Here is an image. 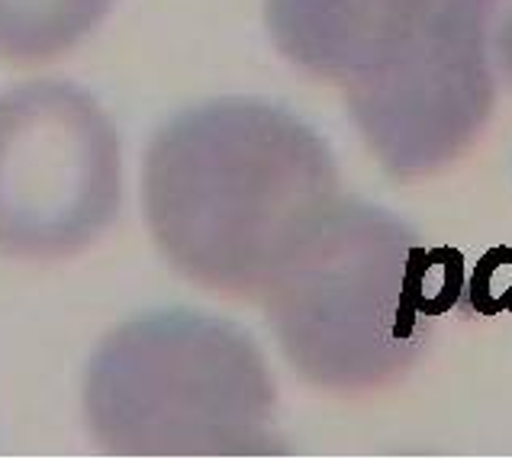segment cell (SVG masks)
Here are the masks:
<instances>
[{
	"mask_svg": "<svg viewBox=\"0 0 512 460\" xmlns=\"http://www.w3.org/2000/svg\"><path fill=\"white\" fill-rule=\"evenodd\" d=\"M145 219L194 284L261 296L277 267L339 203L319 132L255 97H219L158 132L142 171Z\"/></svg>",
	"mask_w": 512,
	"mask_h": 460,
	"instance_id": "6da1fadb",
	"label": "cell"
},
{
	"mask_svg": "<svg viewBox=\"0 0 512 460\" xmlns=\"http://www.w3.org/2000/svg\"><path fill=\"white\" fill-rule=\"evenodd\" d=\"M445 258L393 213L339 197L261 293L287 361L335 393L403 377L455 300Z\"/></svg>",
	"mask_w": 512,
	"mask_h": 460,
	"instance_id": "7a4b0ae2",
	"label": "cell"
},
{
	"mask_svg": "<svg viewBox=\"0 0 512 460\" xmlns=\"http://www.w3.org/2000/svg\"><path fill=\"white\" fill-rule=\"evenodd\" d=\"M274 380L252 335L200 313L113 329L87 364L84 412L100 448L129 457L277 454Z\"/></svg>",
	"mask_w": 512,
	"mask_h": 460,
	"instance_id": "3957f363",
	"label": "cell"
},
{
	"mask_svg": "<svg viewBox=\"0 0 512 460\" xmlns=\"http://www.w3.org/2000/svg\"><path fill=\"white\" fill-rule=\"evenodd\" d=\"M120 139L100 103L62 81L0 97V251L65 258L120 213Z\"/></svg>",
	"mask_w": 512,
	"mask_h": 460,
	"instance_id": "277c9868",
	"label": "cell"
},
{
	"mask_svg": "<svg viewBox=\"0 0 512 460\" xmlns=\"http://www.w3.org/2000/svg\"><path fill=\"white\" fill-rule=\"evenodd\" d=\"M500 0H432L384 65L345 84L351 120L390 174L419 177L464 155L490 120V17Z\"/></svg>",
	"mask_w": 512,
	"mask_h": 460,
	"instance_id": "5b68a950",
	"label": "cell"
},
{
	"mask_svg": "<svg viewBox=\"0 0 512 460\" xmlns=\"http://www.w3.org/2000/svg\"><path fill=\"white\" fill-rule=\"evenodd\" d=\"M432 0H265L274 46L316 78L351 84L400 52Z\"/></svg>",
	"mask_w": 512,
	"mask_h": 460,
	"instance_id": "8992f818",
	"label": "cell"
},
{
	"mask_svg": "<svg viewBox=\"0 0 512 460\" xmlns=\"http://www.w3.org/2000/svg\"><path fill=\"white\" fill-rule=\"evenodd\" d=\"M113 0H0V58L46 62L91 33Z\"/></svg>",
	"mask_w": 512,
	"mask_h": 460,
	"instance_id": "52a82bcc",
	"label": "cell"
},
{
	"mask_svg": "<svg viewBox=\"0 0 512 460\" xmlns=\"http://www.w3.org/2000/svg\"><path fill=\"white\" fill-rule=\"evenodd\" d=\"M493 52H496V68H500L503 81L512 91V7L503 17V23L496 26V39H493Z\"/></svg>",
	"mask_w": 512,
	"mask_h": 460,
	"instance_id": "ba28073f",
	"label": "cell"
}]
</instances>
